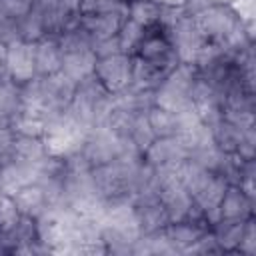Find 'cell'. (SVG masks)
<instances>
[{"instance_id":"6da1fadb","label":"cell","mask_w":256,"mask_h":256,"mask_svg":"<svg viewBox=\"0 0 256 256\" xmlns=\"http://www.w3.org/2000/svg\"><path fill=\"white\" fill-rule=\"evenodd\" d=\"M180 182L190 192L192 200L204 210L208 224L212 226L214 222H218L220 220L218 204L224 196L228 182L220 174L204 170L202 166H198L190 160H184L180 166Z\"/></svg>"},{"instance_id":"7a4b0ae2","label":"cell","mask_w":256,"mask_h":256,"mask_svg":"<svg viewBox=\"0 0 256 256\" xmlns=\"http://www.w3.org/2000/svg\"><path fill=\"white\" fill-rule=\"evenodd\" d=\"M112 102H114V94L108 92L98 82L96 76H90L76 84L68 112L76 122H80L86 130H90L104 122L108 110L112 108Z\"/></svg>"},{"instance_id":"3957f363","label":"cell","mask_w":256,"mask_h":256,"mask_svg":"<svg viewBox=\"0 0 256 256\" xmlns=\"http://www.w3.org/2000/svg\"><path fill=\"white\" fill-rule=\"evenodd\" d=\"M198 78V70L194 64L178 62V66L154 88V106L172 110V112H188L192 106V86Z\"/></svg>"},{"instance_id":"277c9868","label":"cell","mask_w":256,"mask_h":256,"mask_svg":"<svg viewBox=\"0 0 256 256\" xmlns=\"http://www.w3.org/2000/svg\"><path fill=\"white\" fill-rule=\"evenodd\" d=\"M88 130L76 122L70 112H60L56 116H50L44 120V134L42 140L46 144V152L52 156L66 158L80 150Z\"/></svg>"},{"instance_id":"5b68a950","label":"cell","mask_w":256,"mask_h":256,"mask_svg":"<svg viewBox=\"0 0 256 256\" xmlns=\"http://www.w3.org/2000/svg\"><path fill=\"white\" fill-rule=\"evenodd\" d=\"M168 38L170 44L178 56L180 62L186 64H194L198 54L202 52V48L206 46L204 36L200 34L198 26L194 24V18L184 14L182 18H178L170 28H168Z\"/></svg>"},{"instance_id":"8992f818","label":"cell","mask_w":256,"mask_h":256,"mask_svg":"<svg viewBox=\"0 0 256 256\" xmlns=\"http://www.w3.org/2000/svg\"><path fill=\"white\" fill-rule=\"evenodd\" d=\"M132 68H134L132 56L124 52H116L110 56L96 58L94 76L108 92L118 94L132 84Z\"/></svg>"},{"instance_id":"52a82bcc","label":"cell","mask_w":256,"mask_h":256,"mask_svg":"<svg viewBox=\"0 0 256 256\" xmlns=\"http://www.w3.org/2000/svg\"><path fill=\"white\" fill-rule=\"evenodd\" d=\"M126 18H128V8L104 10V12H82L78 26L90 36L92 42H100L106 38H114L120 32Z\"/></svg>"},{"instance_id":"ba28073f","label":"cell","mask_w":256,"mask_h":256,"mask_svg":"<svg viewBox=\"0 0 256 256\" xmlns=\"http://www.w3.org/2000/svg\"><path fill=\"white\" fill-rule=\"evenodd\" d=\"M6 76L14 84H26L36 76L34 42L14 40L6 44Z\"/></svg>"},{"instance_id":"9c48e42d","label":"cell","mask_w":256,"mask_h":256,"mask_svg":"<svg viewBox=\"0 0 256 256\" xmlns=\"http://www.w3.org/2000/svg\"><path fill=\"white\" fill-rule=\"evenodd\" d=\"M188 158L186 148L182 146L178 136H162V138H154L152 144L144 150L142 160L152 166H168V164H180Z\"/></svg>"},{"instance_id":"30bf717a","label":"cell","mask_w":256,"mask_h":256,"mask_svg":"<svg viewBox=\"0 0 256 256\" xmlns=\"http://www.w3.org/2000/svg\"><path fill=\"white\" fill-rule=\"evenodd\" d=\"M218 216L224 220H246L254 216V198H250L238 184H228L218 204Z\"/></svg>"},{"instance_id":"8fae6325","label":"cell","mask_w":256,"mask_h":256,"mask_svg":"<svg viewBox=\"0 0 256 256\" xmlns=\"http://www.w3.org/2000/svg\"><path fill=\"white\" fill-rule=\"evenodd\" d=\"M36 76H52L62 70V48L58 36H44L34 42Z\"/></svg>"},{"instance_id":"7c38bea8","label":"cell","mask_w":256,"mask_h":256,"mask_svg":"<svg viewBox=\"0 0 256 256\" xmlns=\"http://www.w3.org/2000/svg\"><path fill=\"white\" fill-rule=\"evenodd\" d=\"M158 196H160V202H162L170 222L186 220L190 210H192V206H194V200H192L190 192L184 188V184L180 180L164 186Z\"/></svg>"},{"instance_id":"4fadbf2b","label":"cell","mask_w":256,"mask_h":256,"mask_svg":"<svg viewBox=\"0 0 256 256\" xmlns=\"http://www.w3.org/2000/svg\"><path fill=\"white\" fill-rule=\"evenodd\" d=\"M208 230H210V226H206V224H198V222H192V220H180V222H170L164 228V234H166L168 242L176 248V252L184 254Z\"/></svg>"},{"instance_id":"5bb4252c","label":"cell","mask_w":256,"mask_h":256,"mask_svg":"<svg viewBox=\"0 0 256 256\" xmlns=\"http://www.w3.org/2000/svg\"><path fill=\"white\" fill-rule=\"evenodd\" d=\"M96 68V54L92 48L88 50H74V52H62V74L68 76L72 82H82L90 76H94Z\"/></svg>"},{"instance_id":"9a60e30c","label":"cell","mask_w":256,"mask_h":256,"mask_svg":"<svg viewBox=\"0 0 256 256\" xmlns=\"http://www.w3.org/2000/svg\"><path fill=\"white\" fill-rule=\"evenodd\" d=\"M34 178H36V164L12 160L0 168V192L14 194L18 188L34 182Z\"/></svg>"},{"instance_id":"2e32d148","label":"cell","mask_w":256,"mask_h":256,"mask_svg":"<svg viewBox=\"0 0 256 256\" xmlns=\"http://www.w3.org/2000/svg\"><path fill=\"white\" fill-rule=\"evenodd\" d=\"M18 210L24 214V216H32V218H38L42 216L50 204H48V198L44 194V190L36 184V182H30L22 188H18L14 194H12Z\"/></svg>"},{"instance_id":"e0dca14e","label":"cell","mask_w":256,"mask_h":256,"mask_svg":"<svg viewBox=\"0 0 256 256\" xmlns=\"http://www.w3.org/2000/svg\"><path fill=\"white\" fill-rule=\"evenodd\" d=\"M246 220H224V218H220L218 222H214L210 226V230H212L222 254H236Z\"/></svg>"},{"instance_id":"ac0fdd59","label":"cell","mask_w":256,"mask_h":256,"mask_svg":"<svg viewBox=\"0 0 256 256\" xmlns=\"http://www.w3.org/2000/svg\"><path fill=\"white\" fill-rule=\"evenodd\" d=\"M46 144L38 136H24L16 134L14 136V156L12 160L26 162V164H38L46 156Z\"/></svg>"},{"instance_id":"d6986e66","label":"cell","mask_w":256,"mask_h":256,"mask_svg":"<svg viewBox=\"0 0 256 256\" xmlns=\"http://www.w3.org/2000/svg\"><path fill=\"white\" fill-rule=\"evenodd\" d=\"M20 114V88L18 84L0 80V128L10 126L12 120Z\"/></svg>"},{"instance_id":"ffe728a7","label":"cell","mask_w":256,"mask_h":256,"mask_svg":"<svg viewBox=\"0 0 256 256\" xmlns=\"http://www.w3.org/2000/svg\"><path fill=\"white\" fill-rule=\"evenodd\" d=\"M146 36V26L126 18L120 32H118V44H120V52L128 54V56H136L142 40Z\"/></svg>"},{"instance_id":"44dd1931","label":"cell","mask_w":256,"mask_h":256,"mask_svg":"<svg viewBox=\"0 0 256 256\" xmlns=\"http://www.w3.org/2000/svg\"><path fill=\"white\" fill-rule=\"evenodd\" d=\"M160 10L162 6L154 0H128V18L142 26L156 24L160 20Z\"/></svg>"},{"instance_id":"7402d4cb","label":"cell","mask_w":256,"mask_h":256,"mask_svg":"<svg viewBox=\"0 0 256 256\" xmlns=\"http://www.w3.org/2000/svg\"><path fill=\"white\" fill-rule=\"evenodd\" d=\"M46 36V28H44V20L38 8L32 6V10L18 20V40H26V42H36L40 38Z\"/></svg>"},{"instance_id":"603a6c76","label":"cell","mask_w":256,"mask_h":256,"mask_svg":"<svg viewBox=\"0 0 256 256\" xmlns=\"http://www.w3.org/2000/svg\"><path fill=\"white\" fill-rule=\"evenodd\" d=\"M146 114H148V112H146ZM146 114H140V116L134 120L130 132H128V138H126V142H130V144L134 146V150H138L140 154H144V150H146V148L152 144V140L156 138L154 132H152V128H150V124H148Z\"/></svg>"},{"instance_id":"cb8c5ba5","label":"cell","mask_w":256,"mask_h":256,"mask_svg":"<svg viewBox=\"0 0 256 256\" xmlns=\"http://www.w3.org/2000/svg\"><path fill=\"white\" fill-rule=\"evenodd\" d=\"M20 216H22V212L18 210L12 194L0 192V232L12 228L20 220Z\"/></svg>"},{"instance_id":"d4e9b609","label":"cell","mask_w":256,"mask_h":256,"mask_svg":"<svg viewBox=\"0 0 256 256\" xmlns=\"http://www.w3.org/2000/svg\"><path fill=\"white\" fill-rule=\"evenodd\" d=\"M10 128H12L16 134L42 138V134H44V120H42V118H34V116H26V114H18V116L12 120Z\"/></svg>"},{"instance_id":"484cf974","label":"cell","mask_w":256,"mask_h":256,"mask_svg":"<svg viewBox=\"0 0 256 256\" xmlns=\"http://www.w3.org/2000/svg\"><path fill=\"white\" fill-rule=\"evenodd\" d=\"M32 0H0V18L20 20L32 10Z\"/></svg>"},{"instance_id":"4316f807","label":"cell","mask_w":256,"mask_h":256,"mask_svg":"<svg viewBox=\"0 0 256 256\" xmlns=\"http://www.w3.org/2000/svg\"><path fill=\"white\" fill-rule=\"evenodd\" d=\"M236 254H242V256H254L256 254V218L254 216H250L244 222V232H242Z\"/></svg>"},{"instance_id":"83f0119b","label":"cell","mask_w":256,"mask_h":256,"mask_svg":"<svg viewBox=\"0 0 256 256\" xmlns=\"http://www.w3.org/2000/svg\"><path fill=\"white\" fill-rule=\"evenodd\" d=\"M184 254H200V256H206V254H222V250H220V246H218V242H216L212 230H208V232H204V234L198 238V242H196L194 246H190Z\"/></svg>"},{"instance_id":"f1b7e54d","label":"cell","mask_w":256,"mask_h":256,"mask_svg":"<svg viewBox=\"0 0 256 256\" xmlns=\"http://www.w3.org/2000/svg\"><path fill=\"white\" fill-rule=\"evenodd\" d=\"M14 136H16V132L10 126H2L0 128V168L6 166L8 162H12V156H14Z\"/></svg>"},{"instance_id":"f546056e","label":"cell","mask_w":256,"mask_h":256,"mask_svg":"<svg viewBox=\"0 0 256 256\" xmlns=\"http://www.w3.org/2000/svg\"><path fill=\"white\" fill-rule=\"evenodd\" d=\"M120 8H128V0H80L82 12H104Z\"/></svg>"},{"instance_id":"4dcf8cb0","label":"cell","mask_w":256,"mask_h":256,"mask_svg":"<svg viewBox=\"0 0 256 256\" xmlns=\"http://www.w3.org/2000/svg\"><path fill=\"white\" fill-rule=\"evenodd\" d=\"M92 50H94L96 58H102V56H110V54H116V52H120L118 34H116L114 38H106V40L94 42V44H92Z\"/></svg>"},{"instance_id":"1f68e13d","label":"cell","mask_w":256,"mask_h":256,"mask_svg":"<svg viewBox=\"0 0 256 256\" xmlns=\"http://www.w3.org/2000/svg\"><path fill=\"white\" fill-rule=\"evenodd\" d=\"M230 6L234 8V12L240 16L242 22L254 20V0H232Z\"/></svg>"},{"instance_id":"d6a6232c","label":"cell","mask_w":256,"mask_h":256,"mask_svg":"<svg viewBox=\"0 0 256 256\" xmlns=\"http://www.w3.org/2000/svg\"><path fill=\"white\" fill-rule=\"evenodd\" d=\"M212 4H214L212 0H186L184 6H182V10H184L188 16H196L198 12L206 10V8L212 6Z\"/></svg>"},{"instance_id":"836d02e7","label":"cell","mask_w":256,"mask_h":256,"mask_svg":"<svg viewBox=\"0 0 256 256\" xmlns=\"http://www.w3.org/2000/svg\"><path fill=\"white\" fill-rule=\"evenodd\" d=\"M6 44L0 42V80H6Z\"/></svg>"},{"instance_id":"e575fe53","label":"cell","mask_w":256,"mask_h":256,"mask_svg":"<svg viewBox=\"0 0 256 256\" xmlns=\"http://www.w3.org/2000/svg\"><path fill=\"white\" fill-rule=\"evenodd\" d=\"M154 2L160 6H166V8H182L186 0H154Z\"/></svg>"},{"instance_id":"d590c367","label":"cell","mask_w":256,"mask_h":256,"mask_svg":"<svg viewBox=\"0 0 256 256\" xmlns=\"http://www.w3.org/2000/svg\"><path fill=\"white\" fill-rule=\"evenodd\" d=\"M212 2H214V4H230L232 0H212Z\"/></svg>"}]
</instances>
